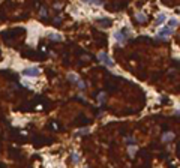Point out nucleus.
<instances>
[{
	"instance_id": "1",
	"label": "nucleus",
	"mask_w": 180,
	"mask_h": 168,
	"mask_svg": "<svg viewBox=\"0 0 180 168\" xmlns=\"http://www.w3.org/2000/svg\"><path fill=\"white\" fill-rule=\"evenodd\" d=\"M39 35H41V27L36 24V23H32V24L29 26V41H27V44L35 47L36 42H38Z\"/></svg>"
},
{
	"instance_id": "2",
	"label": "nucleus",
	"mask_w": 180,
	"mask_h": 168,
	"mask_svg": "<svg viewBox=\"0 0 180 168\" xmlns=\"http://www.w3.org/2000/svg\"><path fill=\"white\" fill-rule=\"evenodd\" d=\"M41 74V69L38 66H30V68H26L23 69V77H27V78H35Z\"/></svg>"
},
{
	"instance_id": "3",
	"label": "nucleus",
	"mask_w": 180,
	"mask_h": 168,
	"mask_svg": "<svg viewBox=\"0 0 180 168\" xmlns=\"http://www.w3.org/2000/svg\"><path fill=\"white\" fill-rule=\"evenodd\" d=\"M173 32H174V30L168 29L167 26H162V27H161V30L156 33V38H158V39H168V38L173 35Z\"/></svg>"
},
{
	"instance_id": "4",
	"label": "nucleus",
	"mask_w": 180,
	"mask_h": 168,
	"mask_svg": "<svg viewBox=\"0 0 180 168\" xmlns=\"http://www.w3.org/2000/svg\"><path fill=\"white\" fill-rule=\"evenodd\" d=\"M98 59H99V62L104 63L105 66H110V68L113 66V62H111V59L108 57V54H107V53H104V51L98 53Z\"/></svg>"
},
{
	"instance_id": "5",
	"label": "nucleus",
	"mask_w": 180,
	"mask_h": 168,
	"mask_svg": "<svg viewBox=\"0 0 180 168\" xmlns=\"http://www.w3.org/2000/svg\"><path fill=\"white\" fill-rule=\"evenodd\" d=\"M165 23H167L165 12H158V14H156V20H155V26H156V27H162Z\"/></svg>"
},
{
	"instance_id": "6",
	"label": "nucleus",
	"mask_w": 180,
	"mask_h": 168,
	"mask_svg": "<svg viewBox=\"0 0 180 168\" xmlns=\"http://www.w3.org/2000/svg\"><path fill=\"white\" fill-rule=\"evenodd\" d=\"M113 39L116 42H119V44H123V42L126 41V36H125V33L122 32V29H117V30L113 33Z\"/></svg>"
},
{
	"instance_id": "7",
	"label": "nucleus",
	"mask_w": 180,
	"mask_h": 168,
	"mask_svg": "<svg viewBox=\"0 0 180 168\" xmlns=\"http://www.w3.org/2000/svg\"><path fill=\"white\" fill-rule=\"evenodd\" d=\"M48 38H50L51 41H63V36H62V33H59V32H50V33H48Z\"/></svg>"
},
{
	"instance_id": "8",
	"label": "nucleus",
	"mask_w": 180,
	"mask_h": 168,
	"mask_svg": "<svg viewBox=\"0 0 180 168\" xmlns=\"http://www.w3.org/2000/svg\"><path fill=\"white\" fill-rule=\"evenodd\" d=\"M177 26H179V18H174V17H173V18H170V20H168V24H167V27H168V29L174 30Z\"/></svg>"
},
{
	"instance_id": "9",
	"label": "nucleus",
	"mask_w": 180,
	"mask_h": 168,
	"mask_svg": "<svg viewBox=\"0 0 180 168\" xmlns=\"http://www.w3.org/2000/svg\"><path fill=\"white\" fill-rule=\"evenodd\" d=\"M66 78H68L69 81H74V83H78V81H80V77L75 75L74 72H69L68 75H66Z\"/></svg>"
},
{
	"instance_id": "10",
	"label": "nucleus",
	"mask_w": 180,
	"mask_h": 168,
	"mask_svg": "<svg viewBox=\"0 0 180 168\" xmlns=\"http://www.w3.org/2000/svg\"><path fill=\"white\" fill-rule=\"evenodd\" d=\"M135 18H137L140 23H146V20H147V17L143 12H137V14H135Z\"/></svg>"
},
{
	"instance_id": "11",
	"label": "nucleus",
	"mask_w": 180,
	"mask_h": 168,
	"mask_svg": "<svg viewBox=\"0 0 180 168\" xmlns=\"http://www.w3.org/2000/svg\"><path fill=\"white\" fill-rule=\"evenodd\" d=\"M87 5H90V6H102V2L101 0H86Z\"/></svg>"
},
{
	"instance_id": "12",
	"label": "nucleus",
	"mask_w": 180,
	"mask_h": 168,
	"mask_svg": "<svg viewBox=\"0 0 180 168\" xmlns=\"http://www.w3.org/2000/svg\"><path fill=\"white\" fill-rule=\"evenodd\" d=\"M89 132H92V128H81V129H77L78 135H86Z\"/></svg>"
},
{
	"instance_id": "13",
	"label": "nucleus",
	"mask_w": 180,
	"mask_h": 168,
	"mask_svg": "<svg viewBox=\"0 0 180 168\" xmlns=\"http://www.w3.org/2000/svg\"><path fill=\"white\" fill-rule=\"evenodd\" d=\"M173 138H174V134H173V132H167V134L162 137V143H167V141H170Z\"/></svg>"
},
{
	"instance_id": "14",
	"label": "nucleus",
	"mask_w": 180,
	"mask_h": 168,
	"mask_svg": "<svg viewBox=\"0 0 180 168\" xmlns=\"http://www.w3.org/2000/svg\"><path fill=\"white\" fill-rule=\"evenodd\" d=\"M128 150H129V155H131V156H134V153L138 150V146H131Z\"/></svg>"
},
{
	"instance_id": "15",
	"label": "nucleus",
	"mask_w": 180,
	"mask_h": 168,
	"mask_svg": "<svg viewBox=\"0 0 180 168\" xmlns=\"http://www.w3.org/2000/svg\"><path fill=\"white\" fill-rule=\"evenodd\" d=\"M80 159H81V158H80V153L74 152V153H72V161H74V162H80Z\"/></svg>"
},
{
	"instance_id": "16",
	"label": "nucleus",
	"mask_w": 180,
	"mask_h": 168,
	"mask_svg": "<svg viewBox=\"0 0 180 168\" xmlns=\"http://www.w3.org/2000/svg\"><path fill=\"white\" fill-rule=\"evenodd\" d=\"M78 87H80V89H84V83H83V81H78Z\"/></svg>"
},
{
	"instance_id": "17",
	"label": "nucleus",
	"mask_w": 180,
	"mask_h": 168,
	"mask_svg": "<svg viewBox=\"0 0 180 168\" xmlns=\"http://www.w3.org/2000/svg\"><path fill=\"white\" fill-rule=\"evenodd\" d=\"M41 15H44V17H45V15H47V11H45V9H41Z\"/></svg>"
},
{
	"instance_id": "18",
	"label": "nucleus",
	"mask_w": 180,
	"mask_h": 168,
	"mask_svg": "<svg viewBox=\"0 0 180 168\" xmlns=\"http://www.w3.org/2000/svg\"><path fill=\"white\" fill-rule=\"evenodd\" d=\"M104 96H105L104 93H101V95H99V101H104Z\"/></svg>"
}]
</instances>
